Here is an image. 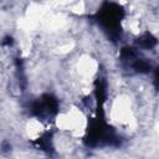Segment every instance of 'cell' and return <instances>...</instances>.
<instances>
[{
    "instance_id": "1",
    "label": "cell",
    "mask_w": 159,
    "mask_h": 159,
    "mask_svg": "<svg viewBox=\"0 0 159 159\" xmlns=\"http://www.w3.org/2000/svg\"><path fill=\"white\" fill-rule=\"evenodd\" d=\"M56 124L61 130L72 135H81L86 128V117L78 108H71L58 114Z\"/></svg>"
},
{
    "instance_id": "3",
    "label": "cell",
    "mask_w": 159,
    "mask_h": 159,
    "mask_svg": "<svg viewBox=\"0 0 159 159\" xmlns=\"http://www.w3.org/2000/svg\"><path fill=\"white\" fill-rule=\"evenodd\" d=\"M26 132H27V135L32 140H35V139H37V138H40L42 135V133L45 132V127L39 119L32 118L26 124Z\"/></svg>"
},
{
    "instance_id": "2",
    "label": "cell",
    "mask_w": 159,
    "mask_h": 159,
    "mask_svg": "<svg viewBox=\"0 0 159 159\" xmlns=\"http://www.w3.org/2000/svg\"><path fill=\"white\" fill-rule=\"evenodd\" d=\"M112 117L120 124H129L133 119L130 102L127 97H119L112 107Z\"/></svg>"
}]
</instances>
